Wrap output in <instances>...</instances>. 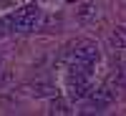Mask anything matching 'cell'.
<instances>
[{"instance_id":"obj_1","label":"cell","mask_w":126,"mask_h":116,"mask_svg":"<svg viewBox=\"0 0 126 116\" xmlns=\"http://www.w3.org/2000/svg\"><path fill=\"white\" fill-rule=\"evenodd\" d=\"M38 20H40V10L35 5H25V8H20L18 13L13 15H8L5 18V28L8 30H18V33H28V30H33L38 25Z\"/></svg>"},{"instance_id":"obj_2","label":"cell","mask_w":126,"mask_h":116,"mask_svg":"<svg viewBox=\"0 0 126 116\" xmlns=\"http://www.w3.org/2000/svg\"><path fill=\"white\" fill-rule=\"evenodd\" d=\"M98 46L93 40H76L71 46V58H81V61H88V63H96L98 61Z\"/></svg>"},{"instance_id":"obj_3","label":"cell","mask_w":126,"mask_h":116,"mask_svg":"<svg viewBox=\"0 0 126 116\" xmlns=\"http://www.w3.org/2000/svg\"><path fill=\"white\" fill-rule=\"evenodd\" d=\"M91 91H93V88H91L88 78H83V76H71V78H68V93H71V99L83 101V99H88Z\"/></svg>"},{"instance_id":"obj_4","label":"cell","mask_w":126,"mask_h":116,"mask_svg":"<svg viewBox=\"0 0 126 116\" xmlns=\"http://www.w3.org/2000/svg\"><path fill=\"white\" fill-rule=\"evenodd\" d=\"M30 93H33V96H53V86H50L48 81H35L33 86H30Z\"/></svg>"},{"instance_id":"obj_5","label":"cell","mask_w":126,"mask_h":116,"mask_svg":"<svg viewBox=\"0 0 126 116\" xmlns=\"http://www.w3.org/2000/svg\"><path fill=\"white\" fill-rule=\"evenodd\" d=\"M111 43L116 46V48H126V25L116 28V30L111 33Z\"/></svg>"},{"instance_id":"obj_6","label":"cell","mask_w":126,"mask_h":116,"mask_svg":"<svg viewBox=\"0 0 126 116\" xmlns=\"http://www.w3.org/2000/svg\"><path fill=\"white\" fill-rule=\"evenodd\" d=\"M50 114H71L68 103L63 99H53V103H50Z\"/></svg>"},{"instance_id":"obj_7","label":"cell","mask_w":126,"mask_h":116,"mask_svg":"<svg viewBox=\"0 0 126 116\" xmlns=\"http://www.w3.org/2000/svg\"><path fill=\"white\" fill-rule=\"evenodd\" d=\"M91 15H96V8L93 5H83L81 8V18H91Z\"/></svg>"}]
</instances>
